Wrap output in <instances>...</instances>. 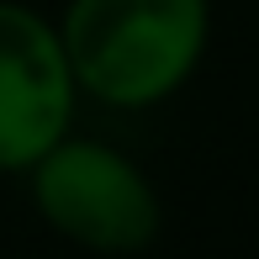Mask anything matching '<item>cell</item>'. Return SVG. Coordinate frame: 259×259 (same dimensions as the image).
Returning <instances> with one entry per match:
<instances>
[{
	"label": "cell",
	"instance_id": "obj_2",
	"mask_svg": "<svg viewBox=\"0 0 259 259\" xmlns=\"http://www.w3.org/2000/svg\"><path fill=\"white\" fill-rule=\"evenodd\" d=\"M32 206L64 243L101 259L143 254L164 228V201L127 148L64 133L27 169Z\"/></svg>",
	"mask_w": 259,
	"mask_h": 259
},
{
	"label": "cell",
	"instance_id": "obj_3",
	"mask_svg": "<svg viewBox=\"0 0 259 259\" xmlns=\"http://www.w3.org/2000/svg\"><path fill=\"white\" fill-rule=\"evenodd\" d=\"M74 74H69L58 21L37 6L0 0V175H27L74 127Z\"/></svg>",
	"mask_w": 259,
	"mask_h": 259
},
{
	"label": "cell",
	"instance_id": "obj_1",
	"mask_svg": "<svg viewBox=\"0 0 259 259\" xmlns=\"http://www.w3.org/2000/svg\"><path fill=\"white\" fill-rule=\"evenodd\" d=\"M58 42L79 96L111 111H148L201 69L211 0H69Z\"/></svg>",
	"mask_w": 259,
	"mask_h": 259
}]
</instances>
